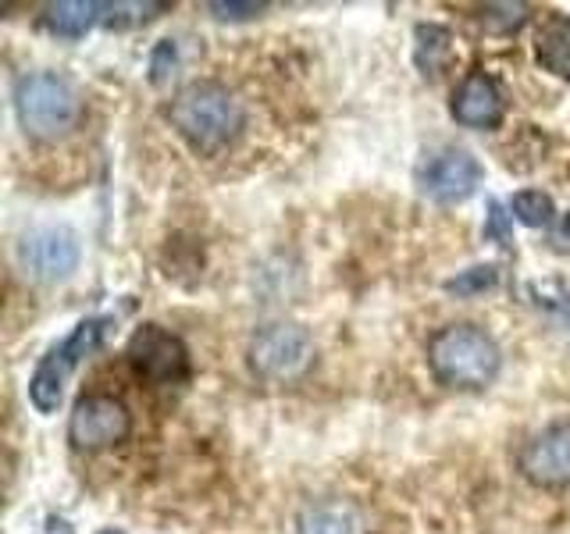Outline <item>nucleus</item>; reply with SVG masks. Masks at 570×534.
I'll return each instance as SVG.
<instances>
[{
  "label": "nucleus",
  "instance_id": "obj_19",
  "mask_svg": "<svg viewBox=\"0 0 570 534\" xmlns=\"http://www.w3.org/2000/svg\"><path fill=\"white\" fill-rule=\"evenodd\" d=\"M481 22L492 32H513L528 22V4H489L481 11Z\"/></svg>",
  "mask_w": 570,
  "mask_h": 534
},
{
  "label": "nucleus",
  "instance_id": "obj_3",
  "mask_svg": "<svg viewBox=\"0 0 570 534\" xmlns=\"http://www.w3.org/2000/svg\"><path fill=\"white\" fill-rule=\"evenodd\" d=\"M14 111L32 139H61L79 125V97L61 76L36 71L18 79Z\"/></svg>",
  "mask_w": 570,
  "mask_h": 534
},
{
  "label": "nucleus",
  "instance_id": "obj_2",
  "mask_svg": "<svg viewBox=\"0 0 570 534\" xmlns=\"http://www.w3.org/2000/svg\"><path fill=\"white\" fill-rule=\"evenodd\" d=\"M499 346L489 332L474 325H450L442 328L432 346H428V364L432 374L450 388H485L499 374Z\"/></svg>",
  "mask_w": 570,
  "mask_h": 534
},
{
  "label": "nucleus",
  "instance_id": "obj_8",
  "mask_svg": "<svg viewBox=\"0 0 570 534\" xmlns=\"http://www.w3.org/2000/svg\"><path fill=\"white\" fill-rule=\"evenodd\" d=\"M132 432V417L115 396H82L71 409L68 435L79 449H107V445L125 442Z\"/></svg>",
  "mask_w": 570,
  "mask_h": 534
},
{
  "label": "nucleus",
  "instance_id": "obj_15",
  "mask_svg": "<svg viewBox=\"0 0 570 534\" xmlns=\"http://www.w3.org/2000/svg\"><path fill=\"white\" fill-rule=\"evenodd\" d=\"M510 210H513V218L528 225V228H546L552 225V200L542 192V189H524V192H517L513 200H510Z\"/></svg>",
  "mask_w": 570,
  "mask_h": 534
},
{
  "label": "nucleus",
  "instance_id": "obj_22",
  "mask_svg": "<svg viewBox=\"0 0 570 534\" xmlns=\"http://www.w3.org/2000/svg\"><path fill=\"white\" fill-rule=\"evenodd\" d=\"M214 18H222V22H246V18H257L264 11V4H225V0H214V4H207Z\"/></svg>",
  "mask_w": 570,
  "mask_h": 534
},
{
  "label": "nucleus",
  "instance_id": "obj_5",
  "mask_svg": "<svg viewBox=\"0 0 570 534\" xmlns=\"http://www.w3.org/2000/svg\"><path fill=\"white\" fill-rule=\"evenodd\" d=\"M314 360V343L307 328L289 325V320H278V325H267L254 335L249 343V364L267 382H293Z\"/></svg>",
  "mask_w": 570,
  "mask_h": 534
},
{
  "label": "nucleus",
  "instance_id": "obj_16",
  "mask_svg": "<svg viewBox=\"0 0 570 534\" xmlns=\"http://www.w3.org/2000/svg\"><path fill=\"white\" fill-rule=\"evenodd\" d=\"M299 534H353V521L335 506H317L299 516Z\"/></svg>",
  "mask_w": 570,
  "mask_h": 534
},
{
  "label": "nucleus",
  "instance_id": "obj_6",
  "mask_svg": "<svg viewBox=\"0 0 570 534\" xmlns=\"http://www.w3.org/2000/svg\"><path fill=\"white\" fill-rule=\"evenodd\" d=\"M129 364L150 385H178L189 374V349L160 325H142L129 338Z\"/></svg>",
  "mask_w": 570,
  "mask_h": 534
},
{
  "label": "nucleus",
  "instance_id": "obj_13",
  "mask_svg": "<svg viewBox=\"0 0 570 534\" xmlns=\"http://www.w3.org/2000/svg\"><path fill=\"white\" fill-rule=\"evenodd\" d=\"M100 22V4H86V0H65V4L47 8V29L65 40H79L86 29Z\"/></svg>",
  "mask_w": 570,
  "mask_h": 534
},
{
  "label": "nucleus",
  "instance_id": "obj_4",
  "mask_svg": "<svg viewBox=\"0 0 570 534\" xmlns=\"http://www.w3.org/2000/svg\"><path fill=\"white\" fill-rule=\"evenodd\" d=\"M107 325H111L107 317H89V320H82V325L65 338L58 349H50L43 356V364L36 367L32 382H29V399H32L36 409H40V414H53V409L61 406L68 374L82 364V356H89L100 346Z\"/></svg>",
  "mask_w": 570,
  "mask_h": 534
},
{
  "label": "nucleus",
  "instance_id": "obj_20",
  "mask_svg": "<svg viewBox=\"0 0 570 534\" xmlns=\"http://www.w3.org/2000/svg\"><path fill=\"white\" fill-rule=\"evenodd\" d=\"M175 65H178V47L171 40H160L150 53V82L165 86L175 76Z\"/></svg>",
  "mask_w": 570,
  "mask_h": 534
},
{
  "label": "nucleus",
  "instance_id": "obj_17",
  "mask_svg": "<svg viewBox=\"0 0 570 534\" xmlns=\"http://www.w3.org/2000/svg\"><path fill=\"white\" fill-rule=\"evenodd\" d=\"M495 281H499V271L492 264H478V267H468V271H460L456 278L445 281V293H453V296H478V293H485V289H495Z\"/></svg>",
  "mask_w": 570,
  "mask_h": 534
},
{
  "label": "nucleus",
  "instance_id": "obj_10",
  "mask_svg": "<svg viewBox=\"0 0 570 534\" xmlns=\"http://www.w3.org/2000/svg\"><path fill=\"white\" fill-rule=\"evenodd\" d=\"M521 471L534 485H570V424H552L534 435L521 453Z\"/></svg>",
  "mask_w": 570,
  "mask_h": 534
},
{
  "label": "nucleus",
  "instance_id": "obj_12",
  "mask_svg": "<svg viewBox=\"0 0 570 534\" xmlns=\"http://www.w3.org/2000/svg\"><path fill=\"white\" fill-rule=\"evenodd\" d=\"M534 50H539V61L546 71L570 79V18L549 14L539 36H534Z\"/></svg>",
  "mask_w": 570,
  "mask_h": 534
},
{
  "label": "nucleus",
  "instance_id": "obj_9",
  "mask_svg": "<svg viewBox=\"0 0 570 534\" xmlns=\"http://www.w3.org/2000/svg\"><path fill=\"white\" fill-rule=\"evenodd\" d=\"M481 165L468 150H442L421 171V189L435 204H460L481 186Z\"/></svg>",
  "mask_w": 570,
  "mask_h": 534
},
{
  "label": "nucleus",
  "instance_id": "obj_7",
  "mask_svg": "<svg viewBox=\"0 0 570 534\" xmlns=\"http://www.w3.org/2000/svg\"><path fill=\"white\" fill-rule=\"evenodd\" d=\"M18 260L40 281H61L79 267V236L65 225L32 228L18 243Z\"/></svg>",
  "mask_w": 570,
  "mask_h": 534
},
{
  "label": "nucleus",
  "instance_id": "obj_21",
  "mask_svg": "<svg viewBox=\"0 0 570 534\" xmlns=\"http://www.w3.org/2000/svg\"><path fill=\"white\" fill-rule=\"evenodd\" d=\"M485 239H492V243H499V246H510V243H513V225H510V214L503 210V204H499V200H489Z\"/></svg>",
  "mask_w": 570,
  "mask_h": 534
},
{
  "label": "nucleus",
  "instance_id": "obj_14",
  "mask_svg": "<svg viewBox=\"0 0 570 534\" xmlns=\"http://www.w3.org/2000/svg\"><path fill=\"white\" fill-rule=\"evenodd\" d=\"M417 68L424 76H439L453 58V32L442 26H417Z\"/></svg>",
  "mask_w": 570,
  "mask_h": 534
},
{
  "label": "nucleus",
  "instance_id": "obj_11",
  "mask_svg": "<svg viewBox=\"0 0 570 534\" xmlns=\"http://www.w3.org/2000/svg\"><path fill=\"white\" fill-rule=\"evenodd\" d=\"M503 93H499V86L474 71L460 82V89L453 93V118L460 125H468V129H492V125L503 121Z\"/></svg>",
  "mask_w": 570,
  "mask_h": 534
},
{
  "label": "nucleus",
  "instance_id": "obj_1",
  "mask_svg": "<svg viewBox=\"0 0 570 534\" xmlns=\"http://www.w3.org/2000/svg\"><path fill=\"white\" fill-rule=\"evenodd\" d=\"M171 129L196 154H225L246 132V103L222 82H193L168 107Z\"/></svg>",
  "mask_w": 570,
  "mask_h": 534
},
{
  "label": "nucleus",
  "instance_id": "obj_18",
  "mask_svg": "<svg viewBox=\"0 0 570 534\" xmlns=\"http://www.w3.org/2000/svg\"><path fill=\"white\" fill-rule=\"evenodd\" d=\"M168 4H100V22L107 29H125V26H139L147 22V18H154L157 11H165Z\"/></svg>",
  "mask_w": 570,
  "mask_h": 534
},
{
  "label": "nucleus",
  "instance_id": "obj_23",
  "mask_svg": "<svg viewBox=\"0 0 570 534\" xmlns=\"http://www.w3.org/2000/svg\"><path fill=\"white\" fill-rule=\"evenodd\" d=\"M552 246H557L560 254H570V214H563L560 225L552 228Z\"/></svg>",
  "mask_w": 570,
  "mask_h": 534
}]
</instances>
